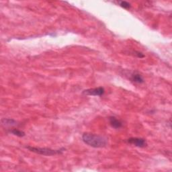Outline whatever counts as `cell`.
Returning <instances> with one entry per match:
<instances>
[{"label": "cell", "instance_id": "cell-2", "mask_svg": "<svg viewBox=\"0 0 172 172\" xmlns=\"http://www.w3.org/2000/svg\"><path fill=\"white\" fill-rule=\"evenodd\" d=\"M26 149H28L29 151L34 152L35 153L39 154L42 155H59V154H62L65 151V149L62 148L57 150H54V149H49V148H40V147H26Z\"/></svg>", "mask_w": 172, "mask_h": 172}, {"label": "cell", "instance_id": "cell-5", "mask_svg": "<svg viewBox=\"0 0 172 172\" xmlns=\"http://www.w3.org/2000/svg\"><path fill=\"white\" fill-rule=\"evenodd\" d=\"M109 121L110 125L112 126L113 128L118 129L121 128L122 126H123V123H122V122L121 121H119L118 119H117L116 118L113 116L110 117Z\"/></svg>", "mask_w": 172, "mask_h": 172}, {"label": "cell", "instance_id": "cell-3", "mask_svg": "<svg viewBox=\"0 0 172 172\" xmlns=\"http://www.w3.org/2000/svg\"><path fill=\"white\" fill-rule=\"evenodd\" d=\"M105 90L103 87H99L96 88H92V89H88L84 90L83 92V94L88 95V96H101L104 95Z\"/></svg>", "mask_w": 172, "mask_h": 172}, {"label": "cell", "instance_id": "cell-9", "mask_svg": "<svg viewBox=\"0 0 172 172\" xmlns=\"http://www.w3.org/2000/svg\"><path fill=\"white\" fill-rule=\"evenodd\" d=\"M119 4H120V6L122 7V8H123L124 9H129L130 8V4L127 1H120Z\"/></svg>", "mask_w": 172, "mask_h": 172}, {"label": "cell", "instance_id": "cell-8", "mask_svg": "<svg viewBox=\"0 0 172 172\" xmlns=\"http://www.w3.org/2000/svg\"><path fill=\"white\" fill-rule=\"evenodd\" d=\"M10 132L12 133L13 135H14L19 137H23L25 136V133L23 132V131L18 130V129H13V130H11Z\"/></svg>", "mask_w": 172, "mask_h": 172}, {"label": "cell", "instance_id": "cell-4", "mask_svg": "<svg viewBox=\"0 0 172 172\" xmlns=\"http://www.w3.org/2000/svg\"><path fill=\"white\" fill-rule=\"evenodd\" d=\"M128 143L134 145L135 146L138 147H145L147 146V142L145 139L141 138H130L127 140Z\"/></svg>", "mask_w": 172, "mask_h": 172}, {"label": "cell", "instance_id": "cell-1", "mask_svg": "<svg viewBox=\"0 0 172 172\" xmlns=\"http://www.w3.org/2000/svg\"><path fill=\"white\" fill-rule=\"evenodd\" d=\"M82 140L86 145L94 148L104 147L107 145V139L105 137L91 133H84Z\"/></svg>", "mask_w": 172, "mask_h": 172}, {"label": "cell", "instance_id": "cell-7", "mask_svg": "<svg viewBox=\"0 0 172 172\" xmlns=\"http://www.w3.org/2000/svg\"><path fill=\"white\" fill-rule=\"evenodd\" d=\"M1 123L4 125L5 126H14L16 124V121H15L13 119H10V118H4L1 120Z\"/></svg>", "mask_w": 172, "mask_h": 172}, {"label": "cell", "instance_id": "cell-10", "mask_svg": "<svg viewBox=\"0 0 172 172\" xmlns=\"http://www.w3.org/2000/svg\"><path fill=\"white\" fill-rule=\"evenodd\" d=\"M137 54H136V55H137V56L138 57H139V58H143L144 57V55L142 53H139V52H137V53H136Z\"/></svg>", "mask_w": 172, "mask_h": 172}, {"label": "cell", "instance_id": "cell-6", "mask_svg": "<svg viewBox=\"0 0 172 172\" xmlns=\"http://www.w3.org/2000/svg\"><path fill=\"white\" fill-rule=\"evenodd\" d=\"M130 79L133 82L137 83H142L144 82L143 78H142V77L139 73L133 74Z\"/></svg>", "mask_w": 172, "mask_h": 172}]
</instances>
